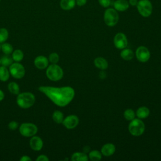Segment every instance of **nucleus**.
I'll use <instances>...</instances> for the list:
<instances>
[{"instance_id": "obj_33", "label": "nucleus", "mask_w": 161, "mask_h": 161, "mask_svg": "<svg viewBox=\"0 0 161 161\" xmlns=\"http://www.w3.org/2000/svg\"><path fill=\"white\" fill-rule=\"evenodd\" d=\"M36 161H48L49 158L47 157V155H40L39 156H38V157L36 158Z\"/></svg>"}, {"instance_id": "obj_14", "label": "nucleus", "mask_w": 161, "mask_h": 161, "mask_svg": "<svg viewBox=\"0 0 161 161\" xmlns=\"http://www.w3.org/2000/svg\"><path fill=\"white\" fill-rule=\"evenodd\" d=\"M115 146L112 143H106L104 145L101 150V153L106 157L112 155L115 152Z\"/></svg>"}, {"instance_id": "obj_15", "label": "nucleus", "mask_w": 161, "mask_h": 161, "mask_svg": "<svg viewBox=\"0 0 161 161\" xmlns=\"http://www.w3.org/2000/svg\"><path fill=\"white\" fill-rule=\"evenodd\" d=\"M114 7L117 11H124L129 8V3L126 0H117L114 3Z\"/></svg>"}, {"instance_id": "obj_16", "label": "nucleus", "mask_w": 161, "mask_h": 161, "mask_svg": "<svg viewBox=\"0 0 161 161\" xmlns=\"http://www.w3.org/2000/svg\"><path fill=\"white\" fill-rule=\"evenodd\" d=\"M94 63L95 66L101 70H105L108 67V62L103 57H97L95 58Z\"/></svg>"}, {"instance_id": "obj_13", "label": "nucleus", "mask_w": 161, "mask_h": 161, "mask_svg": "<svg viewBox=\"0 0 161 161\" xmlns=\"http://www.w3.org/2000/svg\"><path fill=\"white\" fill-rule=\"evenodd\" d=\"M43 145L42 139L38 136H33L30 140V147L34 151L40 150Z\"/></svg>"}, {"instance_id": "obj_5", "label": "nucleus", "mask_w": 161, "mask_h": 161, "mask_svg": "<svg viewBox=\"0 0 161 161\" xmlns=\"http://www.w3.org/2000/svg\"><path fill=\"white\" fill-rule=\"evenodd\" d=\"M19 131L25 137H31L36 134L38 127L32 123H23L19 126Z\"/></svg>"}, {"instance_id": "obj_1", "label": "nucleus", "mask_w": 161, "mask_h": 161, "mask_svg": "<svg viewBox=\"0 0 161 161\" xmlns=\"http://www.w3.org/2000/svg\"><path fill=\"white\" fill-rule=\"evenodd\" d=\"M38 89L60 107H64L69 104L75 95L74 89L69 86L56 87L42 86L38 87Z\"/></svg>"}, {"instance_id": "obj_31", "label": "nucleus", "mask_w": 161, "mask_h": 161, "mask_svg": "<svg viewBox=\"0 0 161 161\" xmlns=\"http://www.w3.org/2000/svg\"><path fill=\"white\" fill-rule=\"evenodd\" d=\"M19 124L16 121H12L8 124V128L11 130H15L19 127Z\"/></svg>"}, {"instance_id": "obj_40", "label": "nucleus", "mask_w": 161, "mask_h": 161, "mask_svg": "<svg viewBox=\"0 0 161 161\" xmlns=\"http://www.w3.org/2000/svg\"><path fill=\"white\" fill-rule=\"evenodd\" d=\"M0 65H1V59H0Z\"/></svg>"}, {"instance_id": "obj_38", "label": "nucleus", "mask_w": 161, "mask_h": 161, "mask_svg": "<svg viewBox=\"0 0 161 161\" xmlns=\"http://www.w3.org/2000/svg\"><path fill=\"white\" fill-rule=\"evenodd\" d=\"M129 3L131 6H135L137 4L138 1H137V0H129Z\"/></svg>"}, {"instance_id": "obj_23", "label": "nucleus", "mask_w": 161, "mask_h": 161, "mask_svg": "<svg viewBox=\"0 0 161 161\" xmlns=\"http://www.w3.org/2000/svg\"><path fill=\"white\" fill-rule=\"evenodd\" d=\"M1 65L5 66L6 67H9L13 63V59L10 55L4 54L1 57Z\"/></svg>"}, {"instance_id": "obj_12", "label": "nucleus", "mask_w": 161, "mask_h": 161, "mask_svg": "<svg viewBox=\"0 0 161 161\" xmlns=\"http://www.w3.org/2000/svg\"><path fill=\"white\" fill-rule=\"evenodd\" d=\"M48 59L43 55H38L34 60V65L40 70L47 69L48 66Z\"/></svg>"}, {"instance_id": "obj_26", "label": "nucleus", "mask_w": 161, "mask_h": 161, "mask_svg": "<svg viewBox=\"0 0 161 161\" xmlns=\"http://www.w3.org/2000/svg\"><path fill=\"white\" fill-rule=\"evenodd\" d=\"M1 50L4 54L6 55H10L14 50L13 46L10 43L6 42L2 43L1 45Z\"/></svg>"}, {"instance_id": "obj_17", "label": "nucleus", "mask_w": 161, "mask_h": 161, "mask_svg": "<svg viewBox=\"0 0 161 161\" xmlns=\"http://www.w3.org/2000/svg\"><path fill=\"white\" fill-rule=\"evenodd\" d=\"M75 0H61L60 2V8L64 10H70L74 8Z\"/></svg>"}, {"instance_id": "obj_30", "label": "nucleus", "mask_w": 161, "mask_h": 161, "mask_svg": "<svg viewBox=\"0 0 161 161\" xmlns=\"http://www.w3.org/2000/svg\"><path fill=\"white\" fill-rule=\"evenodd\" d=\"M48 59L52 64H57L59 61V55L57 53L53 52L49 55Z\"/></svg>"}, {"instance_id": "obj_36", "label": "nucleus", "mask_w": 161, "mask_h": 161, "mask_svg": "<svg viewBox=\"0 0 161 161\" xmlns=\"http://www.w3.org/2000/svg\"><path fill=\"white\" fill-rule=\"evenodd\" d=\"M99 77H100L101 79H102L106 78V72L104 71V70H102L99 72Z\"/></svg>"}, {"instance_id": "obj_19", "label": "nucleus", "mask_w": 161, "mask_h": 161, "mask_svg": "<svg viewBox=\"0 0 161 161\" xmlns=\"http://www.w3.org/2000/svg\"><path fill=\"white\" fill-rule=\"evenodd\" d=\"M9 76L10 73L7 67L3 65H0V80L6 82L9 79Z\"/></svg>"}, {"instance_id": "obj_25", "label": "nucleus", "mask_w": 161, "mask_h": 161, "mask_svg": "<svg viewBox=\"0 0 161 161\" xmlns=\"http://www.w3.org/2000/svg\"><path fill=\"white\" fill-rule=\"evenodd\" d=\"M52 119L57 124L62 123V121L64 120V114L58 110L55 111L52 114Z\"/></svg>"}, {"instance_id": "obj_8", "label": "nucleus", "mask_w": 161, "mask_h": 161, "mask_svg": "<svg viewBox=\"0 0 161 161\" xmlns=\"http://www.w3.org/2000/svg\"><path fill=\"white\" fill-rule=\"evenodd\" d=\"M137 9L143 17H148L152 12V5L148 0H141L138 2Z\"/></svg>"}, {"instance_id": "obj_34", "label": "nucleus", "mask_w": 161, "mask_h": 161, "mask_svg": "<svg viewBox=\"0 0 161 161\" xmlns=\"http://www.w3.org/2000/svg\"><path fill=\"white\" fill-rule=\"evenodd\" d=\"M87 2V0H76L75 1V3L79 6H82L83 5H84Z\"/></svg>"}, {"instance_id": "obj_39", "label": "nucleus", "mask_w": 161, "mask_h": 161, "mask_svg": "<svg viewBox=\"0 0 161 161\" xmlns=\"http://www.w3.org/2000/svg\"><path fill=\"white\" fill-rule=\"evenodd\" d=\"M83 150L84 151V152H89L90 151V147L88 146H85L83 148Z\"/></svg>"}, {"instance_id": "obj_9", "label": "nucleus", "mask_w": 161, "mask_h": 161, "mask_svg": "<svg viewBox=\"0 0 161 161\" xmlns=\"http://www.w3.org/2000/svg\"><path fill=\"white\" fill-rule=\"evenodd\" d=\"M136 57L138 61L141 62H147L150 57V53L148 49L143 46L139 47L136 50Z\"/></svg>"}, {"instance_id": "obj_24", "label": "nucleus", "mask_w": 161, "mask_h": 161, "mask_svg": "<svg viewBox=\"0 0 161 161\" xmlns=\"http://www.w3.org/2000/svg\"><path fill=\"white\" fill-rule=\"evenodd\" d=\"M8 89L9 92L14 95H18L19 93V85L15 82H11L8 84Z\"/></svg>"}, {"instance_id": "obj_22", "label": "nucleus", "mask_w": 161, "mask_h": 161, "mask_svg": "<svg viewBox=\"0 0 161 161\" xmlns=\"http://www.w3.org/2000/svg\"><path fill=\"white\" fill-rule=\"evenodd\" d=\"M72 161H87L88 160L87 155L83 152H75L71 157Z\"/></svg>"}, {"instance_id": "obj_27", "label": "nucleus", "mask_w": 161, "mask_h": 161, "mask_svg": "<svg viewBox=\"0 0 161 161\" xmlns=\"http://www.w3.org/2000/svg\"><path fill=\"white\" fill-rule=\"evenodd\" d=\"M89 157L90 160H91L92 161H99L101 159L102 154L98 150H94L89 152Z\"/></svg>"}, {"instance_id": "obj_28", "label": "nucleus", "mask_w": 161, "mask_h": 161, "mask_svg": "<svg viewBox=\"0 0 161 161\" xmlns=\"http://www.w3.org/2000/svg\"><path fill=\"white\" fill-rule=\"evenodd\" d=\"M9 37V32L5 28H0V43L6 42Z\"/></svg>"}, {"instance_id": "obj_2", "label": "nucleus", "mask_w": 161, "mask_h": 161, "mask_svg": "<svg viewBox=\"0 0 161 161\" xmlns=\"http://www.w3.org/2000/svg\"><path fill=\"white\" fill-rule=\"evenodd\" d=\"M35 103V96L30 92L19 93L16 97V103L19 107L23 109L31 108Z\"/></svg>"}, {"instance_id": "obj_10", "label": "nucleus", "mask_w": 161, "mask_h": 161, "mask_svg": "<svg viewBox=\"0 0 161 161\" xmlns=\"http://www.w3.org/2000/svg\"><path fill=\"white\" fill-rule=\"evenodd\" d=\"M114 44L118 49H123L128 45V40L126 35L123 33H118L114 37Z\"/></svg>"}, {"instance_id": "obj_32", "label": "nucleus", "mask_w": 161, "mask_h": 161, "mask_svg": "<svg viewBox=\"0 0 161 161\" xmlns=\"http://www.w3.org/2000/svg\"><path fill=\"white\" fill-rule=\"evenodd\" d=\"M99 4L104 8H107L110 5V0H98Z\"/></svg>"}, {"instance_id": "obj_42", "label": "nucleus", "mask_w": 161, "mask_h": 161, "mask_svg": "<svg viewBox=\"0 0 161 161\" xmlns=\"http://www.w3.org/2000/svg\"><path fill=\"white\" fill-rule=\"evenodd\" d=\"M1 1V0H0V1Z\"/></svg>"}, {"instance_id": "obj_11", "label": "nucleus", "mask_w": 161, "mask_h": 161, "mask_svg": "<svg viewBox=\"0 0 161 161\" xmlns=\"http://www.w3.org/2000/svg\"><path fill=\"white\" fill-rule=\"evenodd\" d=\"M79 119L75 115H69L65 118L62 121L64 126L67 129H73L75 128L79 124Z\"/></svg>"}, {"instance_id": "obj_20", "label": "nucleus", "mask_w": 161, "mask_h": 161, "mask_svg": "<svg viewBox=\"0 0 161 161\" xmlns=\"http://www.w3.org/2000/svg\"><path fill=\"white\" fill-rule=\"evenodd\" d=\"M120 55L123 59L125 60H131L134 56L133 52L129 48H123L120 53Z\"/></svg>"}, {"instance_id": "obj_35", "label": "nucleus", "mask_w": 161, "mask_h": 161, "mask_svg": "<svg viewBox=\"0 0 161 161\" xmlns=\"http://www.w3.org/2000/svg\"><path fill=\"white\" fill-rule=\"evenodd\" d=\"M19 160L21 161H31V158L28 155H23Z\"/></svg>"}, {"instance_id": "obj_18", "label": "nucleus", "mask_w": 161, "mask_h": 161, "mask_svg": "<svg viewBox=\"0 0 161 161\" xmlns=\"http://www.w3.org/2000/svg\"><path fill=\"white\" fill-rule=\"evenodd\" d=\"M149 114H150L149 109L145 106L140 107L137 109L136 113V114L138 116V118H140V119H144V118H147Z\"/></svg>"}, {"instance_id": "obj_3", "label": "nucleus", "mask_w": 161, "mask_h": 161, "mask_svg": "<svg viewBox=\"0 0 161 161\" xmlns=\"http://www.w3.org/2000/svg\"><path fill=\"white\" fill-rule=\"evenodd\" d=\"M46 75L50 80L58 81L63 77L64 72L62 69L57 64H52L47 67Z\"/></svg>"}, {"instance_id": "obj_4", "label": "nucleus", "mask_w": 161, "mask_h": 161, "mask_svg": "<svg viewBox=\"0 0 161 161\" xmlns=\"http://www.w3.org/2000/svg\"><path fill=\"white\" fill-rule=\"evenodd\" d=\"M130 133L135 136L142 135L145 131V124L140 119H133L128 126Z\"/></svg>"}, {"instance_id": "obj_37", "label": "nucleus", "mask_w": 161, "mask_h": 161, "mask_svg": "<svg viewBox=\"0 0 161 161\" xmlns=\"http://www.w3.org/2000/svg\"><path fill=\"white\" fill-rule=\"evenodd\" d=\"M4 93L1 89H0V102L2 101L4 99Z\"/></svg>"}, {"instance_id": "obj_21", "label": "nucleus", "mask_w": 161, "mask_h": 161, "mask_svg": "<svg viewBox=\"0 0 161 161\" xmlns=\"http://www.w3.org/2000/svg\"><path fill=\"white\" fill-rule=\"evenodd\" d=\"M13 61L16 62H20L24 58V53L20 49H16L13 51L11 55Z\"/></svg>"}, {"instance_id": "obj_29", "label": "nucleus", "mask_w": 161, "mask_h": 161, "mask_svg": "<svg viewBox=\"0 0 161 161\" xmlns=\"http://www.w3.org/2000/svg\"><path fill=\"white\" fill-rule=\"evenodd\" d=\"M124 117L126 120L131 121L135 118V113L131 109H127L124 112Z\"/></svg>"}, {"instance_id": "obj_41", "label": "nucleus", "mask_w": 161, "mask_h": 161, "mask_svg": "<svg viewBox=\"0 0 161 161\" xmlns=\"http://www.w3.org/2000/svg\"><path fill=\"white\" fill-rule=\"evenodd\" d=\"M0 50H1V46H0Z\"/></svg>"}, {"instance_id": "obj_7", "label": "nucleus", "mask_w": 161, "mask_h": 161, "mask_svg": "<svg viewBox=\"0 0 161 161\" xmlns=\"http://www.w3.org/2000/svg\"><path fill=\"white\" fill-rule=\"evenodd\" d=\"M10 75L16 79L23 78L25 75V69L19 62H14L9 67Z\"/></svg>"}, {"instance_id": "obj_6", "label": "nucleus", "mask_w": 161, "mask_h": 161, "mask_svg": "<svg viewBox=\"0 0 161 161\" xmlns=\"http://www.w3.org/2000/svg\"><path fill=\"white\" fill-rule=\"evenodd\" d=\"M119 20V15L117 11L113 8L107 9L104 14V21L109 26H113L117 24Z\"/></svg>"}]
</instances>
